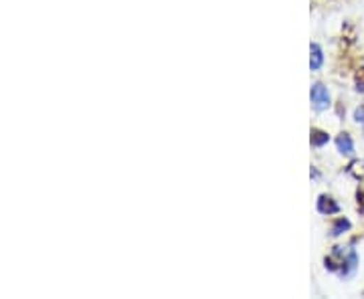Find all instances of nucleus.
Returning a JSON list of instances; mask_svg holds the SVG:
<instances>
[{"instance_id":"nucleus-1","label":"nucleus","mask_w":364,"mask_h":299,"mask_svg":"<svg viewBox=\"0 0 364 299\" xmlns=\"http://www.w3.org/2000/svg\"><path fill=\"white\" fill-rule=\"evenodd\" d=\"M310 99H312L314 109H318V112H324L330 107V93L322 83H314L310 89Z\"/></svg>"},{"instance_id":"nucleus-2","label":"nucleus","mask_w":364,"mask_h":299,"mask_svg":"<svg viewBox=\"0 0 364 299\" xmlns=\"http://www.w3.org/2000/svg\"><path fill=\"white\" fill-rule=\"evenodd\" d=\"M310 69L312 71H318L320 67L324 65V51H322V47L318 45V43H312L310 45Z\"/></svg>"},{"instance_id":"nucleus-3","label":"nucleus","mask_w":364,"mask_h":299,"mask_svg":"<svg viewBox=\"0 0 364 299\" xmlns=\"http://www.w3.org/2000/svg\"><path fill=\"white\" fill-rule=\"evenodd\" d=\"M338 210V202H334L330 196L322 195L318 198V212H322V214H336Z\"/></svg>"},{"instance_id":"nucleus-4","label":"nucleus","mask_w":364,"mask_h":299,"mask_svg":"<svg viewBox=\"0 0 364 299\" xmlns=\"http://www.w3.org/2000/svg\"><path fill=\"white\" fill-rule=\"evenodd\" d=\"M336 146H338L340 154H346V156H354V142H352V138L348 136V134H342V136H338V140H336Z\"/></svg>"},{"instance_id":"nucleus-5","label":"nucleus","mask_w":364,"mask_h":299,"mask_svg":"<svg viewBox=\"0 0 364 299\" xmlns=\"http://www.w3.org/2000/svg\"><path fill=\"white\" fill-rule=\"evenodd\" d=\"M352 222L348 219H344V217H340L338 221L332 224V237H340L342 233H346V231H350Z\"/></svg>"},{"instance_id":"nucleus-6","label":"nucleus","mask_w":364,"mask_h":299,"mask_svg":"<svg viewBox=\"0 0 364 299\" xmlns=\"http://www.w3.org/2000/svg\"><path fill=\"white\" fill-rule=\"evenodd\" d=\"M328 140H330V136H328L326 131L312 130V146H316V148H320V146H324V143H328Z\"/></svg>"},{"instance_id":"nucleus-7","label":"nucleus","mask_w":364,"mask_h":299,"mask_svg":"<svg viewBox=\"0 0 364 299\" xmlns=\"http://www.w3.org/2000/svg\"><path fill=\"white\" fill-rule=\"evenodd\" d=\"M354 119H356L358 124H364V105H360V107L354 112Z\"/></svg>"}]
</instances>
